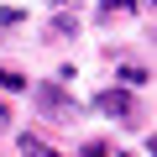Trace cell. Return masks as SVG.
I'll return each mask as SVG.
<instances>
[{"label":"cell","instance_id":"3957f363","mask_svg":"<svg viewBox=\"0 0 157 157\" xmlns=\"http://www.w3.org/2000/svg\"><path fill=\"white\" fill-rule=\"evenodd\" d=\"M16 147H21V157H58V152H52V147H42V136H32V131H21V141H16Z\"/></svg>","mask_w":157,"mask_h":157},{"label":"cell","instance_id":"ba28073f","mask_svg":"<svg viewBox=\"0 0 157 157\" xmlns=\"http://www.w3.org/2000/svg\"><path fill=\"white\" fill-rule=\"evenodd\" d=\"M78 157H110V147H105V141H84V152H78Z\"/></svg>","mask_w":157,"mask_h":157},{"label":"cell","instance_id":"6da1fadb","mask_svg":"<svg viewBox=\"0 0 157 157\" xmlns=\"http://www.w3.org/2000/svg\"><path fill=\"white\" fill-rule=\"evenodd\" d=\"M32 100H37V110H42V115H52V121H78V105H73L58 84H37V89H32Z\"/></svg>","mask_w":157,"mask_h":157},{"label":"cell","instance_id":"9c48e42d","mask_svg":"<svg viewBox=\"0 0 157 157\" xmlns=\"http://www.w3.org/2000/svg\"><path fill=\"white\" fill-rule=\"evenodd\" d=\"M6 126H11V110H6V105H0V131H6Z\"/></svg>","mask_w":157,"mask_h":157},{"label":"cell","instance_id":"5b68a950","mask_svg":"<svg viewBox=\"0 0 157 157\" xmlns=\"http://www.w3.org/2000/svg\"><path fill=\"white\" fill-rule=\"evenodd\" d=\"M52 37H78V21L63 11V16H52Z\"/></svg>","mask_w":157,"mask_h":157},{"label":"cell","instance_id":"52a82bcc","mask_svg":"<svg viewBox=\"0 0 157 157\" xmlns=\"http://www.w3.org/2000/svg\"><path fill=\"white\" fill-rule=\"evenodd\" d=\"M0 84H6V89H26V78H21L16 68H0Z\"/></svg>","mask_w":157,"mask_h":157},{"label":"cell","instance_id":"7a4b0ae2","mask_svg":"<svg viewBox=\"0 0 157 157\" xmlns=\"http://www.w3.org/2000/svg\"><path fill=\"white\" fill-rule=\"evenodd\" d=\"M94 110H100V115H115V121H131V115H136V100H131L126 89H100V94H94Z\"/></svg>","mask_w":157,"mask_h":157},{"label":"cell","instance_id":"277c9868","mask_svg":"<svg viewBox=\"0 0 157 157\" xmlns=\"http://www.w3.org/2000/svg\"><path fill=\"white\" fill-rule=\"evenodd\" d=\"M147 78H152V73H147L141 63H121V89H126V84L136 89V84H147Z\"/></svg>","mask_w":157,"mask_h":157},{"label":"cell","instance_id":"30bf717a","mask_svg":"<svg viewBox=\"0 0 157 157\" xmlns=\"http://www.w3.org/2000/svg\"><path fill=\"white\" fill-rule=\"evenodd\" d=\"M52 6H68V0H52Z\"/></svg>","mask_w":157,"mask_h":157},{"label":"cell","instance_id":"8992f818","mask_svg":"<svg viewBox=\"0 0 157 157\" xmlns=\"http://www.w3.org/2000/svg\"><path fill=\"white\" fill-rule=\"evenodd\" d=\"M136 0H100V21H110V16H121V11H131Z\"/></svg>","mask_w":157,"mask_h":157}]
</instances>
